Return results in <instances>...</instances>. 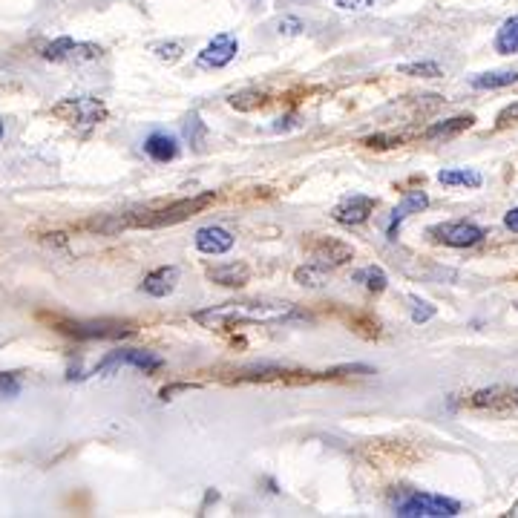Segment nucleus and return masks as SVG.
Returning <instances> with one entry per match:
<instances>
[{
	"mask_svg": "<svg viewBox=\"0 0 518 518\" xmlns=\"http://www.w3.org/2000/svg\"><path fill=\"white\" fill-rule=\"evenodd\" d=\"M144 153L153 159V162H173L176 156H179V142L173 139V136H167V133H153V136H147V142H144Z\"/></svg>",
	"mask_w": 518,
	"mask_h": 518,
	"instance_id": "nucleus-17",
	"label": "nucleus"
},
{
	"mask_svg": "<svg viewBox=\"0 0 518 518\" xmlns=\"http://www.w3.org/2000/svg\"><path fill=\"white\" fill-rule=\"evenodd\" d=\"M124 366L139 369L142 375H156V372L165 369V360H162L159 354L144 352V349H118V352L107 354V357L95 366L93 375H110V372L124 369Z\"/></svg>",
	"mask_w": 518,
	"mask_h": 518,
	"instance_id": "nucleus-5",
	"label": "nucleus"
},
{
	"mask_svg": "<svg viewBox=\"0 0 518 518\" xmlns=\"http://www.w3.org/2000/svg\"><path fill=\"white\" fill-rule=\"evenodd\" d=\"M306 254H308V262H314V265H320V268H343V265H349L354 259V248L349 242H343V239H334V236H311L306 242Z\"/></svg>",
	"mask_w": 518,
	"mask_h": 518,
	"instance_id": "nucleus-6",
	"label": "nucleus"
},
{
	"mask_svg": "<svg viewBox=\"0 0 518 518\" xmlns=\"http://www.w3.org/2000/svg\"><path fill=\"white\" fill-rule=\"evenodd\" d=\"M41 55L52 64H87L98 61L104 55V49L90 41H75V38H55L47 47L41 49Z\"/></svg>",
	"mask_w": 518,
	"mask_h": 518,
	"instance_id": "nucleus-7",
	"label": "nucleus"
},
{
	"mask_svg": "<svg viewBox=\"0 0 518 518\" xmlns=\"http://www.w3.org/2000/svg\"><path fill=\"white\" fill-rule=\"evenodd\" d=\"M185 139L193 144V150H205V144H208V124L202 121L199 113H190L185 118Z\"/></svg>",
	"mask_w": 518,
	"mask_h": 518,
	"instance_id": "nucleus-24",
	"label": "nucleus"
},
{
	"mask_svg": "<svg viewBox=\"0 0 518 518\" xmlns=\"http://www.w3.org/2000/svg\"><path fill=\"white\" fill-rule=\"evenodd\" d=\"M346 317V326L354 331V334H360L363 340H377L383 329H380V320L375 317H369V314H360V311H352V314H343Z\"/></svg>",
	"mask_w": 518,
	"mask_h": 518,
	"instance_id": "nucleus-22",
	"label": "nucleus"
},
{
	"mask_svg": "<svg viewBox=\"0 0 518 518\" xmlns=\"http://www.w3.org/2000/svg\"><path fill=\"white\" fill-rule=\"evenodd\" d=\"M21 395V377L15 372H0V398H18Z\"/></svg>",
	"mask_w": 518,
	"mask_h": 518,
	"instance_id": "nucleus-28",
	"label": "nucleus"
},
{
	"mask_svg": "<svg viewBox=\"0 0 518 518\" xmlns=\"http://www.w3.org/2000/svg\"><path fill=\"white\" fill-rule=\"evenodd\" d=\"M193 242H196V251L199 254H205V257H222V254H228L234 248L236 239L231 231H225L219 225H208V228H199L196 231Z\"/></svg>",
	"mask_w": 518,
	"mask_h": 518,
	"instance_id": "nucleus-13",
	"label": "nucleus"
},
{
	"mask_svg": "<svg viewBox=\"0 0 518 518\" xmlns=\"http://www.w3.org/2000/svg\"><path fill=\"white\" fill-rule=\"evenodd\" d=\"M495 52L498 55H518V15L501 24L498 35H495Z\"/></svg>",
	"mask_w": 518,
	"mask_h": 518,
	"instance_id": "nucleus-21",
	"label": "nucleus"
},
{
	"mask_svg": "<svg viewBox=\"0 0 518 518\" xmlns=\"http://www.w3.org/2000/svg\"><path fill=\"white\" fill-rule=\"evenodd\" d=\"M461 513V501L424 490H409L395 498V516L401 518H455Z\"/></svg>",
	"mask_w": 518,
	"mask_h": 518,
	"instance_id": "nucleus-2",
	"label": "nucleus"
},
{
	"mask_svg": "<svg viewBox=\"0 0 518 518\" xmlns=\"http://www.w3.org/2000/svg\"><path fill=\"white\" fill-rule=\"evenodd\" d=\"M472 124H475V116H455L447 121H435L424 136L426 139H455V136L467 133Z\"/></svg>",
	"mask_w": 518,
	"mask_h": 518,
	"instance_id": "nucleus-18",
	"label": "nucleus"
},
{
	"mask_svg": "<svg viewBox=\"0 0 518 518\" xmlns=\"http://www.w3.org/2000/svg\"><path fill=\"white\" fill-rule=\"evenodd\" d=\"M55 331L67 334L72 340H81V343H90V340H124V337H133L136 326L127 323V320H52Z\"/></svg>",
	"mask_w": 518,
	"mask_h": 518,
	"instance_id": "nucleus-3",
	"label": "nucleus"
},
{
	"mask_svg": "<svg viewBox=\"0 0 518 518\" xmlns=\"http://www.w3.org/2000/svg\"><path fill=\"white\" fill-rule=\"evenodd\" d=\"M208 280L222 288H245L251 283V268L245 262H225L208 268Z\"/></svg>",
	"mask_w": 518,
	"mask_h": 518,
	"instance_id": "nucleus-16",
	"label": "nucleus"
},
{
	"mask_svg": "<svg viewBox=\"0 0 518 518\" xmlns=\"http://www.w3.org/2000/svg\"><path fill=\"white\" fill-rule=\"evenodd\" d=\"M334 6L343 12H363V9H372L375 0H334Z\"/></svg>",
	"mask_w": 518,
	"mask_h": 518,
	"instance_id": "nucleus-33",
	"label": "nucleus"
},
{
	"mask_svg": "<svg viewBox=\"0 0 518 518\" xmlns=\"http://www.w3.org/2000/svg\"><path fill=\"white\" fill-rule=\"evenodd\" d=\"M470 409H490V412H513L518 409V386H490L478 389L467 398Z\"/></svg>",
	"mask_w": 518,
	"mask_h": 518,
	"instance_id": "nucleus-11",
	"label": "nucleus"
},
{
	"mask_svg": "<svg viewBox=\"0 0 518 518\" xmlns=\"http://www.w3.org/2000/svg\"><path fill=\"white\" fill-rule=\"evenodd\" d=\"M518 121V101L516 104H510V107H504L501 113H498V127H510V124H516Z\"/></svg>",
	"mask_w": 518,
	"mask_h": 518,
	"instance_id": "nucleus-34",
	"label": "nucleus"
},
{
	"mask_svg": "<svg viewBox=\"0 0 518 518\" xmlns=\"http://www.w3.org/2000/svg\"><path fill=\"white\" fill-rule=\"evenodd\" d=\"M297 317V308L283 300H239L225 306L202 308L193 314V323L202 329L231 331L239 326H259V323H283Z\"/></svg>",
	"mask_w": 518,
	"mask_h": 518,
	"instance_id": "nucleus-1",
	"label": "nucleus"
},
{
	"mask_svg": "<svg viewBox=\"0 0 518 518\" xmlns=\"http://www.w3.org/2000/svg\"><path fill=\"white\" fill-rule=\"evenodd\" d=\"M0 136H3V121H0Z\"/></svg>",
	"mask_w": 518,
	"mask_h": 518,
	"instance_id": "nucleus-37",
	"label": "nucleus"
},
{
	"mask_svg": "<svg viewBox=\"0 0 518 518\" xmlns=\"http://www.w3.org/2000/svg\"><path fill=\"white\" fill-rule=\"evenodd\" d=\"M294 280L300 285H308V288H320V285L326 283V268H320V265H314V262H308L303 268H297L294 271Z\"/></svg>",
	"mask_w": 518,
	"mask_h": 518,
	"instance_id": "nucleus-26",
	"label": "nucleus"
},
{
	"mask_svg": "<svg viewBox=\"0 0 518 518\" xmlns=\"http://www.w3.org/2000/svg\"><path fill=\"white\" fill-rule=\"evenodd\" d=\"M52 116L67 121L70 127H78V130H93L101 121H107L110 110L101 98H93V95H72V98H64L52 107Z\"/></svg>",
	"mask_w": 518,
	"mask_h": 518,
	"instance_id": "nucleus-4",
	"label": "nucleus"
},
{
	"mask_svg": "<svg viewBox=\"0 0 518 518\" xmlns=\"http://www.w3.org/2000/svg\"><path fill=\"white\" fill-rule=\"evenodd\" d=\"M432 317H435V306L426 303V300L412 297V323H429Z\"/></svg>",
	"mask_w": 518,
	"mask_h": 518,
	"instance_id": "nucleus-31",
	"label": "nucleus"
},
{
	"mask_svg": "<svg viewBox=\"0 0 518 518\" xmlns=\"http://www.w3.org/2000/svg\"><path fill=\"white\" fill-rule=\"evenodd\" d=\"M375 208L377 202L372 196H366V193H352V196H346V199H340V202L334 205L331 219H334L337 225L354 228V225H363V222L375 213Z\"/></svg>",
	"mask_w": 518,
	"mask_h": 518,
	"instance_id": "nucleus-10",
	"label": "nucleus"
},
{
	"mask_svg": "<svg viewBox=\"0 0 518 518\" xmlns=\"http://www.w3.org/2000/svg\"><path fill=\"white\" fill-rule=\"evenodd\" d=\"M363 455L375 464V467H401V464H409V461H415L418 458V452L409 447V444H369V447L363 449Z\"/></svg>",
	"mask_w": 518,
	"mask_h": 518,
	"instance_id": "nucleus-12",
	"label": "nucleus"
},
{
	"mask_svg": "<svg viewBox=\"0 0 518 518\" xmlns=\"http://www.w3.org/2000/svg\"><path fill=\"white\" fill-rule=\"evenodd\" d=\"M426 205H429L426 190H406V193H403L401 205L392 211V219H389V228H386L389 239H398V231H401L403 219H406V216H412V213H421Z\"/></svg>",
	"mask_w": 518,
	"mask_h": 518,
	"instance_id": "nucleus-14",
	"label": "nucleus"
},
{
	"mask_svg": "<svg viewBox=\"0 0 518 518\" xmlns=\"http://www.w3.org/2000/svg\"><path fill=\"white\" fill-rule=\"evenodd\" d=\"M268 101H271V95L254 93V90L231 95V107H234V110H242V113H251V110H257V107H265Z\"/></svg>",
	"mask_w": 518,
	"mask_h": 518,
	"instance_id": "nucleus-25",
	"label": "nucleus"
},
{
	"mask_svg": "<svg viewBox=\"0 0 518 518\" xmlns=\"http://www.w3.org/2000/svg\"><path fill=\"white\" fill-rule=\"evenodd\" d=\"M401 75H412V78H441L444 70L435 64V61H421V64H403L398 67Z\"/></svg>",
	"mask_w": 518,
	"mask_h": 518,
	"instance_id": "nucleus-27",
	"label": "nucleus"
},
{
	"mask_svg": "<svg viewBox=\"0 0 518 518\" xmlns=\"http://www.w3.org/2000/svg\"><path fill=\"white\" fill-rule=\"evenodd\" d=\"M475 90H504V87H513L518 84L516 70H498V72H478L470 81Z\"/></svg>",
	"mask_w": 518,
	"mask_h": 518,
	"instance_id": "nucleus-20",
	"label": "nucleus"
},
{
	"mask_svg": "<svg viewBox=\"0 0 518 518\" xmlns=\"http://www.w3.org/2000/svg\"><path fill=\"white\" fill-rule=\"evenodd\" d=\"M438 182L447 185V188H481L484 176L478 170H470V167H447L438 173Z\"/></svg>",
	"mask_w": 518,
	"mask_h": 518,
	"instance_id": "nucleus-19",
	"label": "nucleus"
},
{
	"mask_svg": "<svg viewBox=\"0 0 518 518\" xmlns=\"http://www.w3.org/2000/svg\"><path fill=\"white\" fill-rule=\"evenodd\" d=\"M303 29H306V24H303L300 18H283V21H280V32H283V35H300Z\"/></svg>",
	"mask_w": 518,
	"mask_h": 518,
	"instance_id": "nucleus-35",
	"label": "nucleus"
},
{
	"mask_svg": "<svg viewBox=\"0 0 518 518\" xmlns=\"http://www.w3.org/2000/svg\"><path fill=\"white\" fill-rule=\"evenodd\" d=\"M354 283H363V288H366V291H372V294H383V291H386V285H389V277H386V271H383V268L369 265V268L354 271Z\"/></svg>",
	"mask_w": 518,
	"mask_h": 518,
	"instance_id": "nucleus-23",
	"label": "nucleus"
},
{
	"mask_svg": "<svg viewBox=\"0 0 518 518\" xmlns=\"http://www.w3.org/2000/svg\"><path fill=\"white\" fill-rule=\"evenodd\" d=\"M504 228H510L513 234H518V208L504 213Z\"/></svg>",
	"mask_w": 518,
	"mask_h": 518,
	"instance_id": "nucleus-36",
	"label": "nucleus"
},
{
	"mask_svg": "<svg viewBox=\"0 0 518 518\" xmlns=\"http://www.w3.org/2000/svg\"><path fill=\"white\" fill-rule=\"evenodd\" d=\"M401 136H386V133H377V136H366L363 147H372V150H389V147H401Z\"/></svg>",
	"mask_w": 518,
	"mask_h": 518,
	"instance_id": "nucleus-29",
	"label": "nucleus"
},
{
	"mask_svg": "<svg viewBox=\"0 0 518 518\" xmlns=\"http://www.w3.org/2000/svg\"><path fill=\"white\" fill-rule=\"evenodd\" d=\"M236 52H239V41H236L234 35L219 32V35H213L211 41L202 47V52L196 55V64H199L202 70H222V67H228V64L234 61Z\"/></svg>",
	"mask_w": 518,
	"mask_h": 518,
	"instance_id": "nucleus-9",
	"label": "nucleus"
},
{
	"mask_svg": "<svg viewBox=\"0 0 518 518\" xmlns=\"http://www.w3.org/2000/svg\"><path fill=\"white\" fill-rule=\"evenodd\" d=\"M429 236L447 248H472V245H481L487 231L472 225V222H441V225H432Z\"/></svg>",
	"mask_w": 518,
	"mask_h": 518,
	"instance_id": "nucleus-8",
	"label": "nucleus"
},
{
	"mask_svg": "<svg viewBox=\"0 0 518 518\" xmlns=\"http://www.w3.org/2000/svg\"><path fill=\"white\" fill-rule=\"evenodd\" d=\"M193 389H202V383H170L165 386L162 392H159V401H173L176 395H182V392H193Z\"/></svg>",
	"mask_w": 518,
	"mask_h": 518,
	"instance_id": "nucleus-32",
	"label": "nucleus"
},
{
	"mask_svg": "<svg viewBox=\"0 0 518 518\" xmlns=\"http://www.w3.org/2000/svg\"><path fill=\"white\" fill-rule=\"evenodd\" d=\"M176 285H179V268H176V265H162V268H156V271H150V274L144 277L142 291L147 297L162 300V297L176 291Z\"/></svg>",
	"mask_w": 518,
	"mask_h": 518,
	"instance_id": "nucleus-15",
	"label": "nucleus"
},
{
	"mask_svg": "<svg viewBox=\"0 0 518 518\" xmlns=\"http://www.w3.org/2000/svg\"><path fill=\"white\" fill-rule=\"evenodd\" d=\"M153 52H156V58H159V61H167V64H176V61L182 58V47H179L176 41L156 44V47H153Z\"/></svg>",
	"mask_w": 518,
	"mask_h": 518,
	"instance_id": "nucleus-30",
	"label": "nucleus"
}]
</instances>
